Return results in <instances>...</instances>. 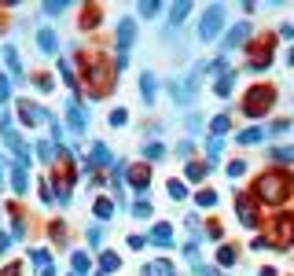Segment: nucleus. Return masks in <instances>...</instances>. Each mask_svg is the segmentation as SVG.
<instances>
[{
    "mask_svg": "<svg viewBox=\"0 0 294 276\" xmlns=\"http://www.w3.org/2000/svg\"><path fill=\"white\" fill-rule=\"evenodd\" d=\"M258 195H261V202H283L287 195H291V173H287V169L265 173L258 181Z\"/></svg>",
    "mask_w": 294,
    "mask_h": 276,
    "instance_id": "f257e3e1",
    "label": "nucleus"
},
{
    "mask_svg": "<svg viewBox=\"0 0 294 276\" xmlns=\"http://www.w3.org/2000/svg\"><path fill=\"white\" fill-rule=\"evenodd\" d=\"M269 107H272V89H265V85H254V89L246 92V100H243V114L258 118V114H265Z\"/></svg>",
    "mask_w": 294,
    "mask_h": 276,
    "instance_id": "f03ea898",
    "label": "nucleus"
},
{
    "mask_svg": "<svg viewBox=\"0 0 294 276\" xmlns=\"http://www.w3.org/2000/svg\"><path fill=\"white\" fill-rule=\"evenodd\" d=\"M221 22H225V8H221V4L206 8V15H202V22H199V37L202 41H213V37L221 34Z\"/></svg>",
    "mask_w": 294,
    "mask_h": 276,
    "instance_id": "7ed1b4c3",
    "label": "nucleus"
},
{
    "mask_svg": "<svg viewBox=\"0 0 294 276\" xmlns=\"http://www.w3.org/2000/svg\"><path fill=\"white\" fill-rule=\"evenodd\" d=\"M133 41H136V22L133 18H121V22H118V70L125 67V52L133 48Z\"/></svg>",
    "mask_w": 294,
    "mask_h": 276,
    "instance_id": "20e7f679",
    "label": "nucleus"
},
{
    "mask_svg": "<svg viewBox=\"0 0 294 276\" xmlns=\"http://www.w3.org/2000/svg\"><path fill=\"white\" fill-rule=\"evenodd\" d=\"M291 239H294V218H279L276 225H272V239H269V243H276V247H287Z\"/></svg>",
    "mask_w": 294,
    "mask_h": 276,
    "instance_id": "39448f33",
    "label": "nucleus"
},
{
    "mask_svg": "<svg viewBox=\"0 0 294 276\" xmlns=\"http://www.w3.org/2000/svg\"><path fill=\"white\" fill-rule=\"evenodd\" d=\"M235 210H239V221H243L246 228L258 225V218H254V206H250V195H235Z\"/></svg>",
    "mask_w": 294,
    "mask_h": 276,
    "instance_id": "423d86ee",
    "label": "nucleus"
},
{
    "mask_svg": "<svg viewBox=\"0 0 294 276\" xmlns=\"http://www.w3.org/2000/svg\"><path fill=\"white\" fill-rule=\"evenodd\" d=\"M246 37H250V22H239L235 30H228V37H225V48H235V44H243Z\"/></svg>",
    "mask_w": 294,
    "mask_h": 276,
    "instance_id": "0eeeda50",
    "label": "nucleus"
},
{
    "mask_svg": "<svg viewBox=\"0 0 294 276\" xmlns=\"http://www.w3.org/2000/svg\"><path fill=\"white\" fill-rule=\"evenodd\" d=\"M37 44H41V52H48V55H55V48H59V41H55L52 30H41V34H37Z\"/></svg>",
    "mask_w": 294,
    "mask_h": 276,
    "instance_id": "6e6552de",
    "label": "nucleus"
},
{
    "mask_svg": "<svg viewBox=\"0 0 294 276\" xmlns=\"http://www.w3.org/2000/svg\"><path fill=\"white\" fill-rule=\"evenodd\" d=\"M151 243H158V247H169V243H173V236H169V225H155Z\"/></svg>",
    "mask_w": 294,
    "mask_h": 276,
    "instance_id": "1a4fd4ad",
    "label": "nucleus"
},
{
    "mask_svg": "<svg viewBox=\"0 0 294 276\" xmlns=\"http://www.w3.org/2000/svg\"><path fill=\"white\" fill-rule=\"evenodd\" d=\"M140 96H143L147 103L155 100V74H143V77H140Z\"/></svg>",
    "mask_w": 294,
    "mask_h": 276,
    "instance_id": "9d476101",
    "label": "nucleus"
},
{
    "mask_svg": "<svg viewBox=\"0 0 294 276\" xmlns=\"http://www.w3.org/2000/svg\"><path fill=\"white\" fill-rule=\"evenodd\" d=\"M107 162H110V151L103 147V144H96V147H92V162H88V169H92V166H107Z\"/></svg>",
    "mask_w": 294,
    "mask_h": 276,
    "instance_id": "9b49d317",
    "label": "nucleus"
},
{
    "mask_svg": "<svg viewBox=\"0 0 294 276\" xmlns=\"http://www.w3.org/2000/svg\"><path fill=\"white\" fill-rule=\"evenodd\" d=\"M147 184H151V173H147V169H133V188L136 192H147Z\"/></svg>",
    "mask_w": 294,
    "mask_h": 276,
    "instance_id": "f8f14e48",
    "label": "nucleus"
},
{
    "mask_svg": "<svg viewBox=\"0 0 294 276\" xmlns=\"http://www.w3.org/2000/svg\"><path fill=\"white\" fill-rule=\"evenodd\" d=\"M70 126H74L77 133H85V114H81V107H77V103H70Z\"/></svg>",
    "mask_w": 294,
    "mask_h": 276,
    "instance_id": "ddd939ff",
    "label": "nucleus"
},
{
    "mask_svg": "<svg viewBox=\"0 0 294 276\" xmlns=\"http://www.w3.org/2000/svg\"><path fill=\"white\" fill-rule=\"evenodd\" d=\"M206 173H210V166H202V162H191V166H188V181H202Z\"/></svg>",
    "mask_w": 294,
    "mask_h": 276,
    "instance_id": "4468645a",
    "label": "nucleus"
},
{
    "mask_svg": "<svg viewBox=\"0 0 294 276\" xmlns=\"http://www.w3.org/2000/svg\"><path fill=\"white\" fill-rule=\"evenodd\" d=\"M188 11H191V4H176V8L169 11V22H173V26H180V18H184Z\"/></svg>",
    "mask_w": 294,
    "mask_h": 276,
    "instance_id": "2eb2a0df",
    "label": "nucleus"
},
{
    "mask_svg": "<svg viewBox=\"0 0 294 276\" xmlns=\"http://www.w3.org/2000/svg\"><path fill=\"white\" fill-rule=\"evenodd\" d=\"M195 202H199V206H213V202H217V192H210V188H202V192L195 195Z\"/></svg>",
    "mask_w": 294,
    "mask_h": 276,
    "instance_id": "dca6fc26",
    "label": "nucleus"
},
{
    "mask_svg": "<svg viewBox=\"0 0 294 276\" xmlns=\"http://www.w3.org/2000/svg\"><path fill=\"white\" fill-rule=\"evenodd\" d=\"M261 136H265V129H246V133H239V144H258Z\"/></svg>",
    "mask_w": 294,
    "mask_h": 276,
    "instance_id": "f3484780",
    "label": "nucleus"
},
{
    "mask_svg": "<svg viewBox=\"0 0 294 276\" xmlns=\"http://www.w3.org/2000/svg\"><path fill=\"white\" fill-rule=\"evenodd\" d=\"M110 214H114V202H110V199H100V202H96V218H110Z\"/></svg>",
    "mask_w": 294,
    "mask_h": 276,
    "instance_id": "a211bd4d",
    "label": "nucleus"
},
{
    "mask_svg": "<svg viewBox=\"0 0 294 276\" xmlns=\"http://www.w3.org/2000/svg\"><path fill=\"white\" fill-rule=\"evenodd\" d=\"M225 173L232 177V181H235V177H243V173H246V162H239V159H235V162H228V169H225Z\"/></svg>",
    "mask_w": 294,
    "mask_h": 276,
    "instance_id": "6ab92c4d",
    "label": "nucleus"
},
{
    "mask_svg": "<svg viewBox=\"0 0 294 276\" xmlns=\"http://www.w3.org/2000/svg\"><path fill=\"white\" fill-rule=\"evenodd\" d=\"M232 81H235L232 74H225V77H221V81H217V96H232Z\"/></svg>",
    "mask_w": 294,
    "mask_h": 276,
    "instance_id": "aec40b11",
    "label": "nucleus"
},
{
    "mask_svg": "<svg viewBox=\"0 0 294 276\" xmlns=\"http://www.w3.org/2000/svg\"><path fill=\"white\" fill-rule=\"evenodd\" d=\"M143 159H162V144H147V147H143Z\"/></svg>",
    "mask_w": 294,
    "mask_h": 276,
    "instance_id": "412c9836",
    "label": "nucleus"
},
{
    "mask_svg": "<svg viewBox=\"0 0 294 276\" xmlns=\"http://www.w3.org/2000/svg\"><path fill=\"white\" fill-rule=\"evenodd\" d=\"M169 195H173V199H184V195H188V188H184L180 181H169Z\"/></svg>",
    "mask_w": 294,
    "mask_h": 276,
    "instance_id": "4be33fe9",
    "label": "nucleus"
},
{
    "mask_svg": "<svg viewBox=\"0 0 294 276\" xmlns=\"http://www.w3.org/2000/svg\"><path fill=\"white\" fill-rule=\"evenodd\" d=\"M4 59H8V67L15 70V74H22V70H18V55H15V48H4Z\"/></svg>",
    "mask_w": 294,
    "mask_h": 276,
    "instance_id": "5701e85b",
    "label": "nucleus"
},
{
    "mask_svg": "<svg viewBox=\"0 0 294 276\" xmlns=\"http://www.w3.org/2000/svg\"><path fill=\"white\" fill-rule=\"evenodd\" d=\"M15 192L26 195V169H15Z\"/></svg>",
    "mask_w": 294,
    "mask_h": 276,
    "instance_id": "b1692460",
    "label": "nucleus"
},
{
    "mask_svg": "<svg viewBox=\"0 0 294 276\" xmlns=\"http://www.w3.org/2000/svg\"><path fill=\"white\" fill-rule=\"evenodd\" d=\"M100 265H103V273H110V269H118V254H103V261H100Z\"/></svg>",
    "mask_w": 294,
    "mask_h": 276,
    "instance_id": "393cba45",
    "label": "nucleus"
},
{
    "mask_svg": "<svg viewBox=\"0 0 294 276\" xmlns=\"http://www.w3.org/2000/svg\"><path fill=\"white\" fill-rule=\"evenodd\" d=\"M133 214H136V218H151V202H136Z\"/></svg>",
    "mask_w": 294,
    "mask_h": 276,
    "instance_id": "a878e982",
    "label": "nucleus"
},
{
    "mask_svg": "<svg viewBox=\"0 0 294 276\" xmlns=\"http://www.w3.org/2000/svg\"><path fill=\"white\" fill-rule=\"evenodd\" d=\"M232 261H235V251L232 247H221V265H232Z\"/></svg>",
    "mask_w": 294,
    "mask_h": 276,
    "instance_id": "bb28decb",
    "label": "nucleus"
},
{
    "mask_svg": "<svg viewBox=\"0 0 294 276\" xmlns=\"http://www.w3.org/2000/svg\"><path fill=\"white\" fill-rule=\"evenodd\" d=\"M74 269L85 273V269H88V254H74Z\"/></svg>",
    "mask_w": 294,
    "mask_h": 276,
    "instance_id": "cd10ccee",
    "label": "nucleus"
},
{
    "mask_svg": "<svg viewBox=\"0 0 294 276\" xmlns=\"http://www.w3.org/2000/svg\"><path fill=\"white\" fill-rule=\"evenodd\" d=\"M125 122H129L125 110H114V114H110V126H125Z\"/></svg>",
    "mask_w": 294,
    "mask_h": 276,
    "instance_id": "c85d7f7f",
    "label": "nucleus"
},
{
    "mask_svg": "<svg viewBox=\"0 0 294 276\" xmlns=\"http://www.w3.org/2000/svg\"><path fill=\"white\" fill-rule=\"evenodd\" d=\"M213 133H217V136L228 133V118H213Z\"/></svg>",
    "mask_w": 294,
    "mask_h": 276,
    "instance_id": "c756f323",
    "label": "nucleus"
},
{
    "mask_svg": "<svg viewBox=\"0 0 294 276\" xmlns=\"http://www.w3.org/2000/svg\"><path fill=\"white\" fill-rule=\"evenodd\" d=\"M276 159H283V162H291V159H294V147H279V151H276Z\"/></svg>",
    "mask_w": 294,
    "mask_h": 276,
    "instance_id": "7c9ffc66",
    "label": "nucleus"
},
{
    "mask_svg": "<svg viewBox=\"0 0 294 276\" xmlns=\"http://www.w3.org/2000/svg\"><path fill=\"white\" fill-rule=\"evenodd\" d=\"M88 243H92V247H100V243H103V232H100V228H92V232H88Z\"/></svg>",
    "mask_w": 294,
    "mask_h": 276,
    "instance_id": "2f4dec72",
    "label": "nucleus"
},
{
    "mask_svg": "<svg viewBox=\"0 0 294 276\" xmlns=\"http://www.w3.org/2000/svg\"><path fill=\"white\" fill-rule=\"evenodd\" d=\"M8 92H11L8 89V77H0V100H8Z\"/></svg>",
    "mask_w": 294,
    "mask_h": 276,
    "instance_id": "473e14b6",
    "label": "nucleus"
},
{
    "mask_svg": "<svg viewBox=\"0 0 294 276\" xmlns=\"http://www.w3.org/2000/svg\"><path fill=\"white\" fill-rule=\"evenodd\" d=\"M287 63H291V67H294V48H291V52H287Z\"/></svg>",
    "mask_w": 294,
    "mask_h": 276,
    "instance_id": "72a5a7b5",
    "label": "nucleus"
},
{
    "mask_svg": "<svg viewBox=\"0 0 294 276\" xmlns=\"http://www.w3.org/2000/svg\"><path fill=\"white\" fill-rule=\"evenodd\" d=\"M44 276H52V273H44Z\"/></svg>",
    "mask_w": 294,
    "mask_h": 276,
    "instance_id": "f704fd0d",
    "label": "nucleus"
},
{
    "mask_svg": "<svg viewBox=\"0 0 294 276\" xmlns=\"http://www.w3.org/2000/svg\"><path fill=\"white\" fill-rule=\"evenodd\" d=\"M0 181H4V177H0Z\"/></svg>",
    "mask_w": 294,
    "mask_h": 276,
    "instance_id": "c9c22d12",
    "label": "nucleus"
}]
</instances>
